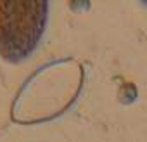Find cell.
I'll return each instance as SVG.
<instances>
[{
  "instance_id": "obj_2",
  "label": "cell",
  "mask_w": 147,
  "mask_h": 142,
  "mask_svg": "<svg viewBox=\"0 0 147 142\" xmlns=\"http://www.w3.org/2000/svg\"><path fill=\"white\" fill-rule=\"evenodd\" d=\"M138 99V89L133 82H123L118 89V102L123 106H130Z\"/></svg>"
},
{
  "instance_id": "obj_1",
  "label": "cell",
  "mask_w": 147,
  "mask_h": 142,
  "mask_svg": "<svg viewBox=\"0 0 147 142\" xmlns=\"http://www.w3.org/2000/svg\"><path fill=\"white\" fill-rule=\"evenodd\" d=\"M49 2H0V57L19 64L38 49L49 23Z\"/></svg>"
}]
</instances>
